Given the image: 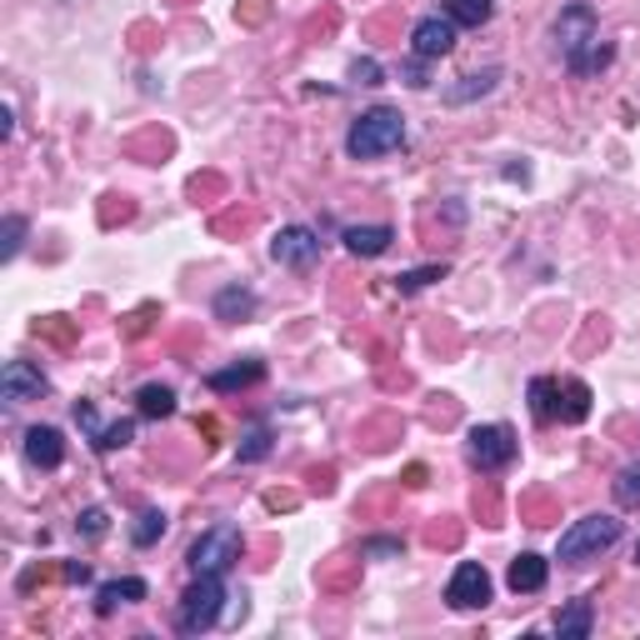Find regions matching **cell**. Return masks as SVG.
<instances>
[{
  "label": "cell",
  "instance_id": "cell-6",
  "mask_svg": "<svg viewBox=\"0 0 640 640\" xmlns=\"http://www.w3.org/2000/svg\"><path fill=\"white\" fill-rule=\"evenodd\" d=\"M270 256L290 270H310L320 260V236L306 226H286V230H276V240H270Z\"/></svg>",
  "mask_w": 640,
  "mask_h": 640
},
{
  "label": "cell",
  "instance_id": "cell-20",
  "mask_svg": "<svg viewBox=\"0 0 640 640\" xmlns=\"http://www.w3.org/2000/svg\"><path fill=\"white\" fill-rule=\"evenodd\" d=\"M440 16H450L466 30H480L490 16H496V0H440Z\"/></svg>",
  "mask_w": 640,
  "mask_h": 640
},
{
  "label": "cell",
  "instance_id": "cell-34",
  "mask_svg": "<svg viewBox=\"0 0 640 640\" xmlns=\"http://www.w3.org/2000/svg\"><path fill=\"white\" fill-rule=\"evenodd\" d=\"M66 580H70V586H86V580H90V566H86V560H70V566H66Z\"/></svg>",
  "mask_w": 640,
  "mask_h": 640
},
{
  "label": "cell",
  "instance_id": "cell-5",
  "mask_svg": "<svg viewBox=\"0 0 640 640\" xmlns=\"http://www.w3.org/2000/svg\"><path fill=\"white\" fill-rule=\"evenodd\" d=\"M466 456L476 470H506L516 460V430L510 426H476L466 436Z\"/></svg>",
  "mask_w": 640,
  "mask_h": 640
},
{
  "label": "cell",
  "instance_id": "cell-4",
  "mask_svg": "<svg viewBox=\"0 0 640 640\" xmlns=\"http://www.w3.org/2000/svg\"><path fill=\"white\" fill-rule=\"evenodd\" d=\"M620 540V520L616 516H586L560 536V566H580V560L600 556Z\"/></svg>",
  "mask_w": 640,
  "mask_h": 640
},
{
  "label": "cell",
  "instance_id": "cell-29",
  "mask_svg": "<svg viewBox=\"0 0 640 640\" xmlns=\"http://www.w3.org/2000/svg\"><path fill=\"white\" fill-rule=\"evenodd\" d=\"M440 276H446V266H416V270H400L396 286L406 290V296H416V290H426L430 280H440Z\"/></svg>",
  "mask_w": 640,
  "mask_h": 640
},
{
  "label": "cell",
  "instance_id": "cell-14",
  "mask_svg": "<svg viewBox=\"0 0 640 640\" xmlns=\"http://www.w3.org/2000/svg\"><path fill=\"white\" fill-rule=\"evenodd\" d=\"M346 250L350 256H386L390 240H396V230L390 226H346Z\"/></svg>",
  "mask_w": 640,
  "mask_h": 640
},
{
  "label": "cell",
  "instance_id": "cell-17",
  "mask_svg": "<svg viewBox=\"0 0 640 640\" xmlns=\"http://www.w3.org/2000/svg\"><path fill=\"white\" fill-rule=\"evenodd\" d=\"M560 380L556 376H536L530 380V416L540 420V426H556L560 420Z\"/></svg>",
  "mask_w": 640,
  "mask_h": 640
},
{
  "label": "cell",
  "instance_id": "cell-3",
  "mask_svg": "<svg viewBox=\"0 0 640 640\" xmlns=\"http://www.w3.org/2000/svg\"><path fill=\"white\" fill-rule=\"evenodd\" d=\"M240 550H246V536H240V526H210L206 536H196V546H190V570L196 576H226L230 566L240 560Z\"/></svg>",
  "mask_w": 640,
  "mask_h": 640
},
{
  "label": "cell",
  "instance_id": "cell-2",
  "mask_svg": "<svg viewBox=\"0 0 640 640\" xmlns=\"http://www.w3.org/2000/svg\"><path fill=\"white\" fill-rule=\"evenodd\" d=\"M226 580L220 576H196V586L180 596L176 606V630L180 636H200V630H210L220 620V606H226Z\"/></svg>",
  "mask_w": 640,
  "mask_h": 640
},
{
  "label": "cell",
  "instance_id": "cell-18",
  "mask_svg": "<svg viewBox=\"0 0 640 640\" xmlns=\"http://www.w3.org/2000/svg\"><path fill=\"white\" fill-rule=\"evenodd\" d=\"M256 316V290L250 286H226V290H216V320H250Z\"/></svg>",
  "mask_w": 640,
  "mask_h": 640
},
{
  "label": "cell",
  "instance_id": "cell-12",
  "mask_svg": "<svg viewBox=\"0 0 640 640\" xmlns=\"http://www.w3.org/2000/svg\"><path fill=\"white\" fill-rule=\"evenodd\" d=\"M26 460L40 470H56L66 460V440H60L56 426H30L26 430Z\"/></svg>",
  "mask_w": 640,
  "mask_h": 640
},
{
  "label": "cell",
  "instance_id": "cell-9",
  "mask_svg": "<svg viewBox=\"0 0 640 640\" xmlns=\"http://www.w3.org/2000/svg\"><path fill=\"white\" fill-rule=\"evenodd\" d=\"M50 390L46 370L30 366V360H6V370H0V396L10 400V406H20V400H40Z\"/></svg>",
  "mask_w": 640,
  "mask_h": 640
},
{
  "label": "cell",
  "instance_id": "cell-11",
  "mask_svg": "<svg viewBox=\"0 0 640 640\" xmlns=\"http://www.w3.org/2000/svg\"><path fill=\"white\" fill-rule=\"evenodd\" d=\"M260 380H266V360L246 356V360H236V366H226V370H210L206 386L216 390V396H240V390L260 386Z\"/></svg>",
  "mask_w": 640,
  "mask_h": 640
},
{
  "label": "cell",
  "instance_id": "cell-15",
  "mask_svg": "<svg viewBox=\"0 0 640 640\" xmlns=\"http://www.w3.org/2000/svg\"><path fill=\"white\" fill-rule=\"evenodd\" d=\"M130 600H146V580L126 576V580H106L96 590V616H116V606H130Z\"/></svg>",
  "mask_w": 640,
  "mask_h": 640
},
{
  "label": "cell",
  "instance_id": "cell-33",
  "mask_svg": "<svg viewBox=\"0 0 640 640\" xmlns=\"http://www.w3.org/2000/svg\"><path fill=\"white\" fill-rule=\"evenodd\" d=\"M400 76H406V86H416V90H420V86H430V80H426V60H420V56L410 60V66L400 70Z\"/></svg>",
  "mask_w": 640,
  "mask_h": 640
},
{
  "label": "cell",
  "instance_id": "cell-21",
  "mask_svg": "<svg viewBox=\"0 0 640 640\" xmlns=\"http://www.w3.org/2000/svg\"><path fill=\"white\" fill-rule=\"evenodd\" d=\"M136 406H140L146 420H166V416H176V390L160 386V380H150V386L136 390Z\"/></svg>",
  "mask_w": 640,
  "mask_h": 640
},
{
  "label": "cell",
  "instance_id": "cell-30",
  "mask_svg": "<svg viewBox=\"0 0 640 640\" xmlns=\"http://www.w3.org/2000/svg\"><path fill=\"white\" fill-rule=\"evenodd\" d=\"M106 526H110V516H106V510H100V506L80 510V520H76V530H80V536H86V540H100V536H106Z\"/></svg>",
  "mask_w": 640,
  "mask_h": 640
},
{
  "label": "cell",
  "instance_id": "cell-10",
  "mask_svg": "<svg viewBox=\"0 0 640 640\" xmlns=\"http://www.w3.org/2000/svg\"><path fill=\"white\" fill-rule=\"evenodd\" d=\"M600 30H596V10L590 6H566L560 10V20H556V46H560V56H576V50H586L590 40H596Z\"/></svg>",
  "mask_w": 640,
  "mask_h": 640
},
{
  "label": "cell",
  "instance_id": "cell-16",
  "mask_svg": "<svg viewBox=\"0 0 640 640\" xmlns=\"http://www.w3.org/2000/svg\"><path fill=\"white\" fill-rule=\"evenodd\" d=\"M496 86H500V66H486V70H476V76H460V86H446V100L450 106H470V100L490 96Z\"/></svg>",
  "mask_w": 640,
  "mask_h": 640
},
{
  "label": "cell",
  "instance_id": "cell-25",
  "mask_svg": "<svg viewBox=\"0 0 640 640\" xmlns=\"http://www.w3.org/2000/svg\"><path fill=\"white\" fill-rule=\"evenodd\" d=\"M240 466H256V460H266L270 456V426H250L246 436H240Z\"/></svg>",
  "mask_w": 640,
  "mask_h": 640
},
{
  "label": "cell",
  "instance_id": "cell-13",
  "mask_svg": "<svg viewBox=\"0 0 640 640\" xmlns=\"http://www.w3.org/2000/svg\"><path fill=\"white\" fill-rule=\"evenodd\" d=\"M510 590L516 596H536V590H546V580H550V560L546 556H536V550H526V556H516L510 560Z\"/></svg>",
  "mask_w": 640,
  "mask_h": 640
},
{
  "label": "cell",
  "instance_id": "cell-26",
  "mask_svg": "<svg viewBox=\"0 0 640 640\" xmlns=\"http://www.w3.org/2000/svg\"><path fill=\"white\" fill-rule=\"evenodd\" d=\"M20 246H26V216H6V226H0V260H16Z\"/></svg>",
  "mask_w": 640,
  "mask_h": 640
},
{
  "label": "cell",
  "instance_id": "cell-28",
  "mask_svg": "<svg viewBox=\"0 0 640 640\" xmlns=\"http://www.w3.org/2000/svg\"><path fill=\"white\" fill-rule=\"evenodd\" d=\"M160 536H166V516H160V510H146V516L130 526V540H136V546H156Z\"/></svg>",
  "mask_w": 640,
  "mask_h": 640
},
{
  "label": "cell",
  "instance_id": "cell-23",
  "mask_svg": "<svg viewBox=\"0 0 640 640\" xmlns=\"http://www.w3.org/2000/svg\"><path fill=\"white\" fill-rule=\"evenodd\" d=\"M616 506L620 510H640V460H630V466H620V476H616Z\"/></svg>",
  "mask_w": 640,
  "mask_h": 640
},
{
  "label": "cell",
  "instance_id": "cell-19",
  "mask_svg": "<svg viewBox=\"0 0 640 640\" xmlns=\"http://www.w3.org/2000/svg\"><path fill=\"white\" fill-rule=\"evenodd\" d=\"M590 626H596V610H590V600H570V606L556 616V636L560 640H586Z\"/></svg>",
  "mask_w": 640,
  "mask_h": 640
},
{
  "label": "cell",
  "instance_id": "cell-8",
  "mask_svg": "<svg viewBox=\"0 0 640 640\" xmlns=\"http://www.w3.org/2000/svg\"><path fill=\"white\" fill-rule=\"evenodd\" d=\"M456 30L460 26L450 16H426V20H416V30H410V50H416L420 60H440L456 50Z\"/></svg>",
  "mask_w": 640,
  "mask_h": 640
},
{
  "label": "cell",
  "instance_id": "cell-22",
  "mask_svg": "<svg viewBox=\"0 0 640 640\" xmlns=\"http://www.w3.org/2000/svg\"><path fill=\"white\" fill-rule=\"evenodd\" d=\"M610 60H616V46H610V40H600V36H596V40H590L586 50H576V56L566 60V66L576 70V76H600V70H606Z\"/></svg>",
  "mask_w": 640,
  "mask_h": 640
},
{
  "label": "cell",
  "instance_id": "cell-24",
  "mask_svg": "<svg viewBox=\"0 0 640 640\" xmlns=\"http://www.w3.org/2000/svg\"><path fill=\"white\" fill-rule=\"evenodd\" d=\"M566 406H560V420H570V426H580V420L590 416V386L586 380H566Z\"/></svg>",
  "mask_w": 640,
  "mask_h": 640
},
{
  "label": "cell",
  "instance_id": "cell-32",
  "mask_svg": "<svg viewBox=\"0 0 640 640\" xmlns=\"http://www.w3.org/2000/svg\"><path fill=\"white\" fill-rule=\"evenodd\" d=\"M366 556H400V540H390V536H376V540H366Z\"/></svg>",
  "mask_w": 640,
  "mask_h": 640
},
{
  "label": "cell",
  "instance_id": "cell-27",
  "mask_svg": "<svg viewBox=\"0 0 640 640\" xmlns=\"http://www.w3.org/2000/svg\"><path fill=\"white\" fill-rule=\"evenodd\" d=\"M136 440V420H116V426H100V436L90 440L96 450H120V446H130Z\"/></svg>",
  "mask_w": 640,
  "mask_h": 640
},
{
  "label": "cell",
  "instance_id": "cell-31",
  "mask_svg": "<svg viewBox=\"0 0 640 640\" xmlns=\"http://www.w3.org/2000/svg\"><path fill=\"white\" fill-rule=\"evenodd\" d=\"M350 80H356V86H380V60L376 56H356V60H350Z\"/></svg>",
  "mask_w": 640,
  "mask_h": 640
},
{
  "label": "cell",
  "instance_id": "cell-7",
  "mask_svg": "<svg viewBox=\"0 0 640 640\" xmlns=\"http://www.w3.org/2000/svg\"><path fill=\"white\" fill-rule=\"evenodd\" d=\"M446 600L456 610H480V606H486V600H490L486 566H480V560H460L456 576H450V586H446Z\"/></svg>",
  "mask_w": 640,
  "mask_h": 640
},
{
  "label": "cell",
  "instance_id": "cell-1",
  "mask_svg": "<svg viewBox=\"0 0 640 640\" xmlns=\"http://www.w3.org/2000/svg\"><path fill=\"white\" fill-rule=\"evenodd\" d=\"M406 140V116L396 106H370L366 116H356V126L346 130V156L350 160H380L390 150H400Z\"/></svg>",
  "mask_w": 640,
  "mask_h": 640
}]
</instances>
